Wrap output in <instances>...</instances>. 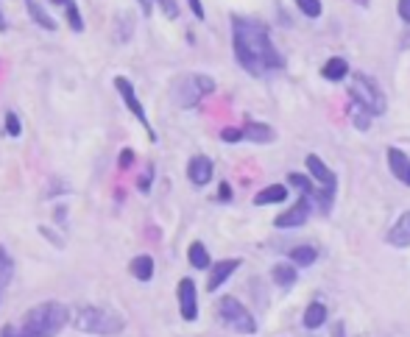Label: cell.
<instances>
[{
  "label": "cell",
  "instance_id": "cell-34",
  "mask_svg": "<svg viewBox=\"0 0 410 337\" xmlns=\"http://www.w3.org/2000/svg\"><path fill=\"white\" fill-rule=\"evenodd\" d=\"M187 3H190L193 14H195L198 20H204V17H207V14H204V6H201V0H187Z\"/></svg>",
  "mask_w": 410,
  "mask_h": 337
},
{
  "label": "cell",
  "instance_id": "cell-24",
  "mask_svg": "<svg viewBox=\"0 0 410 337\" xmlns=\"http://www.w3.org/2000/svg\"><path fill=\"white\" fill-rule=\"evenodd\" d=\"M296 6L304 17H321V0H296Z\"/></svg>",
  "mask_w": 410,
  "mask_h": 337
},
{
  "label": "cell",
  "instance_id": "cell-22",
  "mask_svg": "<svg viewBox=\"0 0 410 337\" xmlns=\"http://www.w3.org/2000/svg\"><path fill=\"white\" fill-rule=\"evenodd\" d=\"M187 257H190V265L195 270H207L210 268V251L204 248V243H193L190 251H187Z\"/></svg>",
  "mask_w": 410,
  "mask_h": 337
},
{
  "label": "cell",
  "instance_id": "cell-8",
  "mask_svg": "<svg viewBox=\"0 0 410 337\" xmlns=\"http://www.w3.org/2000/svg\"><path fill=\"white\" fill-rule=\"evenodd\" d=\"M310 212H313V201L307 198V195H301L290 209H285V212L274 220V226H277V229H296V226H304L307 217H310Z\"/></svg>",
  "mask_w": 410,
  "mask_h": 337
},
{
  "label": "cell",
  "instance_id": "cell-25",
  "mask_svg": "<svg viewBox=\"0 0 410 337\" xmlns=\"http://www.w3.org/2000/svg\"><path fill=\"white\" fill-rule=\"evenodd\" d=\"M67 23H70V28H73L76 34H81V31H84V20H81V12H78V6L73 3V0L67 3Z\"/></svg>",
  "mask_w": 410,
  "mask_h": 337
},
{
  "label": "cell",
  "instance_id": "cell-17",
  "mask_svg": "<svg viewBox=\"0 0 410 337\" xmlns=\"http://www.w3.org/2000/svg\"><path fill=\"white\" fill-rule=\"evenodd\" d=\"M321 76L330 81H343L349 76V62L341 59V56H332V59H327V65L321 67Z\"/></svg>",
  "mask_w": 410,
  "mask_h": 337
},
{
  "label": "cell",
  "instance_id": "cell-38",
  "mask_svg": "<svg viewBox=\"0 0 410 337\" xmlns=\"http://www.w3.org/2000/svg\"><path fill=\"white\" fill-rule=\"evenodd\" d=\"M6 25H9V23H6V17H3V12H0V31H6Z\"/></svg>",
  "mask_w": 410,
  "mask_h": 337
},
{
  "label": "cell",
  "instance_id": "cell-31",
  "mask_svg": "<svg viewBox=\"0 0 410 337\" xmlns=\"http://www.w3.org/2000/svg\"><path fill=\"white\" fill-rule=\"evenodd\" d=\"M39 235H42V237H45V240H50V243H54V246H56V248H62V246H65V243H62V240H59V237H56V235H54V232H50V229H47V226H39Z\"/></svg>",
  "mask_w": 410,
  "mask_h": 337
},
{
  "label": "cell",
  "instance_id": "cell-6",
  "mask_svg": "<svg viewBox=\"0 0 410 337\" xmlns=\"http://www.w3.org/2000/svg\"><path fill=\"white\" fill-rule=\"evenodd\" d=\"M218 315H221V320H224L229 329H235L237 334H254V331H257V320H254V315H251L235 296H224V298L218 301Z\"/></svg>",
  "mask_w": 410,
  "mask_h": 337
},
{
  "label": "cell",
  "instance_id": "cell-1",
  "mask_svg": "<svg viewBox=\"0 0 410 337\" xmlns=\"http://www.w3.org/2000/svg\"><path fill=\"white\" fill-rule=\"evenodd\" d=\"M232 47H235L237 65L248 76H263L268 70L285 67L282 53L271 42L268 25L254 17L232 14Z\"/></svg>",
  "mask_w": 410,
  "mask_h": 337
},
{
  "label": "cell",
  "instance_id": "cell-7",
  "mask_svg": "<svg viewBox=\"0 0 410 337\" xmlns=\"http://www.w3.org/2000/svg\"><path fill=\"white\" fill-rule=\"evenodd\" d=\"M115 89L120 92V98H123L126 109L131 111V115H134V118L142 123V129L148 131V140H151V142H157V131L151 129V123H148V118H145V109H142V103H140V98H137V92H134V84H131L129 78L118 76V78H115Z\"/></svg>",
  "mask_w": 410,
  "mask_h": 337
},
{
  "label": "cell",
  "instance_id": "cell-35",
  "mask_svg": "<svg viewBox=\"0 0 410 337\" xmlns=\"http://www.w3.org/2000/svg\"><path fill=\"white\" fill-rule=\"evenodd\" d=\"M218 198H221V201H232V187H229L226 182L218 187Z\"/></svg>",
  "mask_w": 410,
  "mask_h": 337
},
{
  "label": "cell",
  "instance_id": "cell-4",
  "mask_svg": "<svg viewBox=\"0 0 410 337\" xmlns=\"http://www.w3.org/2000/svg\"><path fill=\"white\" fill-rule=\"evenodd\" d=\"M349 95H352L354 106H360L363 111H369L371 118H374V115H385V109H388L385 95H382L380 84H377L371 76L354 73V76H352V84H349Z\"/></svg>",
  "mask_w": 410,
  "mask_h": 337
},
{
  "label": "cell",
  "instance_id": "cell-20",
  "mask_svg": "<svg viewBox=\"0 0 410 337\" xmlns=\"http://www.w3.org/2000/svg\"><path fill=\"white\" fill-rule=\"evenodd\" d=\"M324 323H327V307L321 301H313L310 307L304 309V326L307 329H319Z\"/></svg>",
  "mask_w": 410,
  "mask_h": 337
},
{
  "label": "cell",
  "instance_id": "cell-37",
  "mask_svg": "<svg viewBox=\"0 0 410 337\" xmlns=\"http://www.w3.org/2000/svg\"><path fill=\"white\" fill-rule=\"evenodd\" d=\"M335 337H343V323H335Z\"/></svg>",
  "mask_w": 410,
  "mask_h": 337
},
{
  "label": "cell",
  "instance_id": "cell-3",
  "mask_svg": "<svg viewBox=\"0 0 410 337\" xmlns=\"http://www.w3.org/2000/svg\"><path fill=\"white\" fill-rule=\"evenodd\" d=\"M73 326L84 334H98V337H115L123 331L126 320L112 312V309H104V307H81L76 315H73Z\"/></svg>",
  "mask_w": 410,
  "mask_h": 337
},
{
  "label": "cell",
  "instance_id": "cell-13",
  "mask_svg": "<svg viewBox=\"0 0 410 337\" xmlns=\"http://www.w3.org/2000/svg\"><path fill=\"white\" fill-rule=\"evenodd\" d=\"M385 156H388V167H391L393 179H399L402 184L410 187V156L404 151H399V148H388Z\"/></svg>",
  "mask_w": 410,
  "mask_h": 337
},
{
  "label": "cell",
  "instance_id": "cell-28",
  "mask_svg": "<svg viewBox=\"0 0 410 337\" xmlns=\"http://www.w3.org/2000/svg\"><path fill=\"white\" fill-rule=\"evenodd\" d=\"M369 118H371V115H369V111H363L360 106H354V126H357V129H360V131H366V129H369V123H371Z\"/></svg>",
  "mask_w": 410,
  "mask_h": 337
},
{
  "label": "cell",
  "instance_id": "cell-29",
  "mask_svg": "<svg viewBox=\"0 0 410 337\" xmlns=\"http://www.w3.org/2000/svg\"><path fill=\"white\" fill-rule=\"evenodd\" d=\"M118 162H120V171H129V167L134 164V151H131V148H123Z\"/></svg>",
  "mask_w": 410,
  "mask_h": 337
},
{
  "label": "cell",
  "instance_id": "cell-18",
  "mask_svg": "<svg viewBox=\"0 0 410 337\" xmlns=\"http://www.w3.org/2000/svg\"><path fill=\"white\" fill-rule=\"evenodd\" d=\"M129 270H131L134 279H140V282H151V276H153V259H151L148 254H140V257L131 259Z\"/></svg>",
  "mask_w": 410,
  "mask_h": 337
},
{
  "label": "cell",
  "instance_id": "cell-27",
  "mask_svg": "<svg viewBox=\"0 0 410 337\" xmlns=\"http://www.w3.org/2000/svg\"><path fill=\"white\" fill-rule=\"evenodd\" d=\"M6 134L9 137H20L23 134V123H20V118L14 115V111H9V115H6Z\"/></svg>",
  "mask_w": 410,
  "mask_h": 337
},
{
  "label": "cell",
  "instance_id": "cell-19",
  "mask_svg": "<svg viewBox=\"0 0 410 337\" xmlns=\"http://www.w3.org/2000/svg\"><path fill=\"white\" fill-rule=\"evenodd\" d=\"M25 6H28V14L34 17V23L39 25V28H45V31H56V20L50 17L36 0H25Z\"/></svg>",
  "mask_w": 410,
  "mask_h": 337
},
{
  "label": "cell",
  "instance_id": "cell-10",
  "mask_svg": "<svg viewBox=\"0 0 410 337\" xmlns=\"http://www.w3.org/2000/svg\"><path fill=\"white\" fill-rule=\"evenodd\" d=\"M307 171L313 173V179L321 184V190H327L330 195H335V190H338V176L330 171V167L321 162V156H316V153H307Z\"/></svg>",
  "mask_w": 410,
  "mask_h": 337
},
{
  "label": "cell",
  "instance_id": "cell-21",
  "mask_svg": "<svg viewBox=\"0 0 410 337\" xmlns=\"http://www.w3.org/2000/svg\"><path fill=\"white\" fill-rule=\"evenodd\" d=\"M271 276H274V282H277L282 290L293 287V285H296V279H299V273H296V268H293V265H274Z\"/></svg>",
  "mask_w": 410,
  "mask_h": 337
},
{
  "label": "cell",
  "instance_id": "cell-14",
  "mask_svg": "<svg viewBox=\"0 0 410 337\" xmlns=\"http://www.w3.org/2000/svg\"><path fill=\"white\" fill-rule=\"evenodd\" d=\"M237 268H240V259H221V262H215V265H213V273H210V279H207V290L215 293Z\"/></svg>",
  "mask_w": 410,
  "mask_h": 337
},
{
  "label": "cell",
  "instance_id": "cell-12",
  "mask_svg": "<svg viewBox=\"0 0 410 337\" xmlns=\"http://www.w3.org/2000/svg\"><path fill=\"white\" fill-rule=\"evenodd\" d=\"M385 243L393 248H410V209L399 215V220L391 226V232L385 235Z\"/></svg>",
  "mask_w": 410,
  "mask_h": 337
},
{
  "label": "cell",
  "instance_id": "cell-33",
  "mask_svg": "<svg viewBox=\"0 0 410 337\" xmlns=\"http://www.w3.org/2000/svg\"><path fill=\"white\" fill-rule=\"evenodd\" d=\"M399 17L404 20V23H410V0H399Z\"/></svg>",
  "mask_w": 410,
  "mask_h": 337
},
{
  "label": "cell",
  "instance_id": "cell-32",
  "mask_svg": "<svg viewBox=\"0 0 410 337\" xmlns=\"http://www.w3.org/2000/svg\"><path fill=\"white\" fill-rule=\"evenodd\" d=\"M160 6L165 9V14H168V17H176V14H179V9H176V0H160Z\"/></svg>",
  "mask_w": 410,
  "mask_h": 337
},
{
  "label": "cell",
  "instance_id": "cell-9",
  "mask_svg": "<svg viewBox=\"0 0 410 337\" xmlns=\"http://www.w3.org/2000/svg\"><path fill=\"white\" fill-rule=\"evenodd\" d=\"M179 312L184 320H195L198 318V290L193 279H182L179 282Z\"/></svg>",
  "mask_w": 410,
  "mask_h": 337
},
{
  "label": "cell",
  "instance_id": "cell-36",
  "mask_svg": "<svg viewBox=\"0 0 410 337\" xmlns=\"http://www.w3.org/2000/svg\"><path fill=\"white\" fill-rule=\"evenodd\" d=\"M137 3H140V9H142V14H145V17L153 12V0H137Z\"/></svg>",
  "mask_w": 410,
  "mask_h": 337
},
{
  "label": "cell",
  "instance_id": "cell-39",
  "mask_svg": "<svg viewBox=\"0 0 410 337\" xmlns=\"http://www.w3.org/2000/svg\"><path fill=\"white\" fill-rule=\"evenodd\" d=\"M50 3H56V6H67L70 0H50Z\"/></svg>",
  "mask_w": 410,
  "mask_h": 337
},
{
  "label": "cell",
  "instance_id": "cell-23",
  "mask_svg": "<svg viewBox=\"0 0 410 337\" xmlns=\"http://www.w3.org/2000/svg\"><path fill=\"white\" fill-rule=\"evenodd\" d=\"M290 259H293L296 265L307 268V265H313V262L319 259V251H316L313 246H296V248L290 251Z\"/></svg>",
  "mask_w": 410,
  "mask_h": 337
},
{
  "label": "cell",
  "instance_id": "cell-26",
  "mask_svg": "<svg viewBox=\"0 0 410 337\" xmlns=\"http://www.w3.org/2000/svg\"><path fill=\"white\" fill-rule=\"evenodd\" d=\"M151 184H153V164L148 162V167H145V173H142L140 179H137V190L148 195V193H151Z\"/></svg>",
  "mask_w": 410,
  "mask_h": 337
},
{
  "label": "cell",
  "instance_id": "cell-2",
  "mask_svg": "<svg viewBox=\"0 0 410 337\" xmlns=\"http://www.w3.org/2000/svg\"><path fill=\"white\" fill-rule=\"evenodd\" d=\"M70 323V309L62 301H42L23 315V323H9L0 337H56Z\"/></svg>",
  "mask_w": 410,
  "mask_h": 337
},
{
  "label": "cell",
  "instance_id": "cell-15",
  "mask_svg": "<svg viewBox=\"0 0 410 337\" xmlns=\"http://www.w3.org/2000/svg\"><path fill=\"white\" fill-rule=\"evenodd\" d=\"M243 131V140H251V142H260V145H268L277 140L274 129L266 126V123H257V120H246V126L240 129Z\"/></svg>",
  "mask_w": 410,
  "mask_h": 337
},
{
  "label": "cell",
  "instance_id": "cell-30",
  "mask_svg": "<svg viewBox=\"0 0 410 337\" xmlns=\"http://www.w3.org/2000/svg\"><path fill=\"white\" fill-rule=\"evenodd\" d=\"M221 140H224V142H240V140H243V131H240V129H224V131H221Z\"/></svg>",
  "mask_w": 410,
  "mask_h": 337
},
{
  "label": "cell",
  "instance_id": "cell-16",
  "mask_svg": "<svg viewBox=\"0 0 410 337\" xmlns=\"http://www.w3.org/2000/svg\"><path fill=\"white\" fill-rule=\"evenodd\" d=\"M288 198V187L285 184H268L266 190H260L254 195V204L257 206H266V204H282Z\"/></svg>",
  "mask_w": 410,
  "mask_h": 337
},
{
  "label": "cell",
  "instance_id": "cell-11",
  "mask_svg": "<svg viewBox=\"0 0 410 337\" xmlns=\"http://www.w3.org/2000/svg\"><path fill=\"white\" fill-rule=\"evenodd\" d=\"M213 159L210 156H193L187 162V179L195 184V187H204V184H210L213 182Z\"/></svg>",
  "mask_w": 410,
  "mask_h": 337
},
{
  "label": "cell",
  "instance_id": "cell-5",
  "mask_svg": "<svg viewBox=\"0 0 410 337\" xmlns=\"http://www.w3.org/2000/svg\"><path fill=\"white\" fill-rule=\"evenodd\" d=\"M213 89H215V81H213L210 76L193 73V76H184V78H179V81L173 84V100H176V106L190 109V106H195L204 95H210Z\"/></svg>",
  "mask_w": 410,
  "mask_h": 337
}]
</instances>
